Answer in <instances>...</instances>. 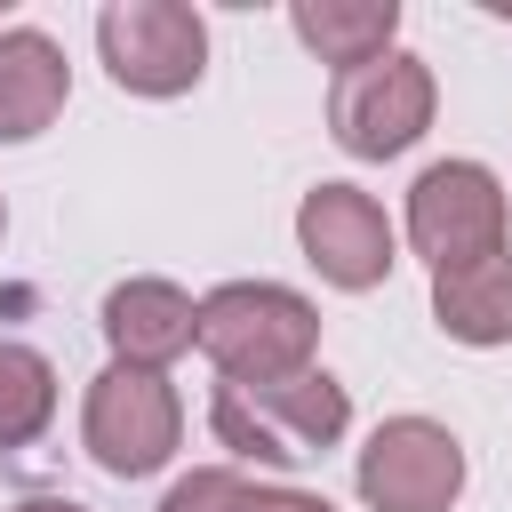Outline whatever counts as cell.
Segmentation results:
<instances>
[{"mask_svg":"<svg viewBox=\"0 0 512 512\" xmlns=\"http://www.w3.org/2000/svg\"><path fill=\"white\" fill-rule=\"evenodd\" d=\"M232 512H336V504L312 496V488H264V480H240Z\"/></svg>","mask_w":512,"mask_h":512,"instance_id":"cell-15","label":"cell"},{"mask_svg":"<svg viewBox=\"0 0 512 512\" xmlns=\"http://www.w3.org/2000/svg\"><path fill=\"white\" fill-rule=\"evenodd\" d=\"M240 480H248V472H232V464H200V472H184V480L160 496V512H232Z\"/></svg>","mask_w":512,"mask_h":512,"instance_id":"cell-14","label":"cell"},{"mask_svg":"<svg viewBox=\"0 0 512 512\" xmlns=\"http://www.w3.org/2000/svg\"><path fill=\"white\" fill-rule=\"evenodd\" d=\"M72 104V64L40 24H0V144H32Z\"/></svg>","mask_w":512,"mask_h":512,"instance_id":"cell-10","label":"cell"},{"mask_svg":"<svg viewBox=\"0 0 512 512\" xmlns=\"http://www.w3.org/2000/svg\"><path fill=\"white\" fill-rule=\"evenodd\" d=\"M432 320L456 344H472V352L512 344V248L504 256H480L464 272H432Z\"/></svg>","mask_w":512,"mask_h":512,"instance_id":"cell-12","label":"cell"},{"mask_svg":"<svg viewBox=\"0 0 512 512\" xmlns=\"http://www.w3.org/2000/svg\"><path fill=\"white\" fill-rule=\"evenodd\" d=\"M184 440V400L160 368H104L80 400V448L112 472V480H144L176 456Z\"/></svg>","mask_w":512,"mask_h":512,"instance_id":"cell-5","label":"cell"},{"mask_svg":"<svg viewBox=\"0 0 512 512\" xmlns=\"http://www.w3.org/2000/svg\"><path fill=\"white\" fill-rule=\"evenodd\" d=\"M368 512H448L464 496V440L432 416H384L352 464Z\"/></svg>","mask_w":512,"mask_h":512,"instance_id":"cell-7","label":"cell"},{"mask_svg":"<svg viewBox=\"0 0 512 512\" xmlns=\"http://www.w3.org/2000/svg\"><path fill=\"white\" fill-rule=\"evenodd\" d=\"M296 40L336 64V72H360L376 56H392V32H400V0H296L288 8Z\"/></svg>","mask_w":512,"mask_h":512,"instance_id":"cell-11","label":"cell"},{"mask_svg":"<svg viewBox=\"0 0 512 512\" xmlns=\"http://www.w3.org/2000/svg\"><path fill=\"white\" fill-rule=\"evenodd\" d=\"M504 24H512V0H504Z\"/></svg>","mask_w":512,"mask_h":512,"instance_id":"cell-18","label":"cell"},{"mask_svg":"<svg viewBox=\"0 0 512 512\" xmlns=\"http://www.w3.org/2000/svg\"><path fill=\"white\" fill-rule=\"evenodd\" d=\"M0 232H8V200H0Z\"/></svg>","mask_w":512,"mask_h":512,"instance_id":"cell-17","label":"cell"},{"mask_svg":"<svg viewBox=\"0 0 512 512\" xmlns=\"http://www.w3.org/2000/svg\"><path fill=\"white\" fill-rule=\"evenodd\" d=\"M352 424V400L328 368H304V376H280V384H216L208 400V432L248 456V464H312L344 440Z\"/></svg>","mask_w":512,"mask_h":512,"instance_id":"cell-2","label":"cell"},{"mask_svg":"<svg viewBox=\"0 0 512 512\" xmlns=\"http://www.w3.org/2000/svg\"><path fill=\"white\" fill-rule=\"evenodd\" d=\"M408 248L432 272H464L480 256L512 248V216H504V184L480 160H432L408 184Z\"/></svg>","mask_w":512,"mask_h":512,"instance_id":"cell-4","label":"cell"},{"mask_svg":"<svg viewBox=\"0 0 512 512\" xmlns=\"http://www.w3.org/2000/svg\"><path fill=\"white\" fill-rule=\"evenodd\" d=\"M104 344H112L120 368H160L168 376V360H184L200 344V304L176 280H152V272L120 280L104 296Z\"/></svg>","mask_w":512,"mask_h":512,"instance_id":"cell-9","label":"cell"},{"mask_svg":"<svg viewBox=\"0 0 512 512\" xmlns=\"http://www.w3.org/2000/svg\"><path fill=\"white\" fill-rule=\"evenodd\" d=\"M432 104H440L432 64L408 56V48H392V56L360 64V72H336V88H328V136L352 160H400L432 128Z\"/></svg>","mask_w":512,"mask_h":512,"instance_id":"cell-6","label":"cell"},{"mask_svg":"<svg viewBox=\"0 0 512 512\" xmlns=\"http://www.w3.org/2000/svg\"><path fill=\"white\" fill-rule=\"evenodd\" d=\"M96 56L128 96H184L208 72V16L192 0H112L96 16Z\"/></svg>","mask_w":512,"mask_h":512,"instance_id":"cell-3","label":"cell"},{"mask_svg":"<svg viewBox=\"0 0 512 512\" xmlns=\"http://www.w3.org/2000/svg\"><path fill=\"white\" fill-rule=\"evenodd\" d=\"M296 248L344 296H368L392 280V216L360 184H312L296 200Z\"/></svg>","mask_w":512,"mask_h":512,"instance_id":"cell-8","label":"cell"},{"mask_svg":"<svg viewBox=\"0 0 512 512\" xmlns=\"http://www.w3.org/2000/svg\"><path fill=\"white\" fill-rule=\"evenodd\" d=\"M56 424V368L32 344H0V448H32Z\"/></svg>","mask_w":512,"mask_h":512,"instance_id":"cell-13","label":"cell"},{"mask_svg":"<svg viewBox=\"0 0 512 512\" xmlns=\"http://www.w3.org/2000/svg\"><path fill=\"white\" fill-rule=\"evenodd\" d=\"M8 512H88V504H72V496H24V504H8Z\"/></svg>","mask_w":512,"mask_h":512,"instance_id":"cell-16","label":"cell"},{"mask_svg":"<svg viewBox=\"0 0 512 512\" xmlns=\"http://www.w3.org/2000/svg\"><path fill=\"white\" fill-rule=\"evenodd\" d=\"M200 352L224 384H280L312 368L320 312L280 280H224L200 296Z\"/></svg>","mask_w":512,"mask_h":512,"instance_id":"cell-1","label":"cell"}]
</instances>
